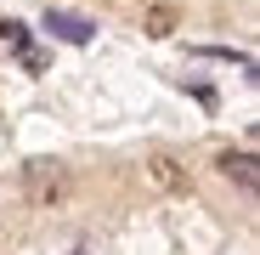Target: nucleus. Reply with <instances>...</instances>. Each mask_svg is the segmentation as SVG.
<instances>
[{"mask_svg":"<svg viewBox=\"0 0 260 255\" xmlns=\"http://www.w3.org/2000/svg\"><path fill=\"white\" fill-rule=\"evenodd\" d=\"M221 170H226V176H238L249 193H254V182H260V170H254V153H221Z\"/></svg>","mask_w":260,"mask_h":255,"instance_id":"obj_3","label":"nucleus"},{"mask_svg":"<svg viewBox=\"0 0 260 255\" xmlns=\"http://www.w3.org/2000/svg\"><path fill=\"white\" fill-rule=\"evenodd\" d=\"M46 34L51 40H62V46H91V23H85L79 12H46Z\"/></svg>","mask_w":260,"mask_h":255,"instance_id":"obj_2","label":"nucleus"},{"mask_svg":"<svg viewBox=\"0 0 260 255\" xmlns=\"http://www.w3.org/2000/svg\"><path fill=\"white\" fill-rule=\"evenodd\" d=\"M0 57H17L28 74L46 68V51H34V46H28V29H23L17 17H0Z\"/></svg>","mask_w":260,"mask_h":255,"instance_id":"obj_1","label":"nucleus"}]
</instances>
